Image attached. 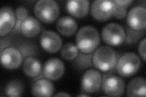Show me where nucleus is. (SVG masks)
Returning <instances> with one entry per match:
<instances>
[{
  "label": "nucleus",
  "mask_w": 146,
  "mask_h": 97,
  "mask_svg": "<svg viewBox=\"0 0 146 97\" xmlns=\"http://www.w3.org/2000/svg\"><path fill=\"white\" fill-rule=\"evenodd\" d=\"M77 47L81 52L90 53L97 49L100 38L98 30L91 26H85L79 30L76 36Z\"/></svg>",
  "instance_id": "1"
},
{
  "label": "nucleus",
  "mask_w": 146,
  "mask_h": 97,
  "mask_svg": "<svg viewBox=\"0 0 146 97\" xmlns=\"http://www.w3.org/2000/svg\"><path fill=\"white\" fill-rule=\"evenodd\" d=\"M93 63L99 70L103 72L111 71L117 62V53L112 48L102 46L96 49L93 55Z\"/></svg>",
  "instance_id": "2"
},
{
  "label": "nucleus",
  "mask_w": 146,
  "mask_h": 97,
  "mask_svg": "<svg viewBox=\"0 0 146 97\" xmlns=\"http://www.w3.org/2000/svg\"><path fill=\"white\" fill-rule=\"evenodd\" d=\"M139 57L133 52H127L119 58L116 64V69L118 74L124 78L134 75L141 67Z\"/></svg>",
  "instance_id": "3"
},
{
  "label": "nucleus",
  "mask_w": 146,
  "mask_h": 97,
  "mask_svg": "<svg viewBox=\"0 0 146 97\" xmlns=\"http://www.w3.org/2000/svg\"><path fill=\"white\" fill-rule=\"evenodd\" d=\"M34 13L41 21L51 23L58 18L60 10L54 0H39L35 4Z\"/></svg>",
  "instance_id": "4"
},
{
  "label": "nucleus",
  "mask_w": 146,
  "mask_h": 97,
  "mask_svg": "<svg viewBox=\"0 0 146 97\" xmlns=\"http://www.w3.org/2000/svg\"><path fill=\"white\" fill-rule=\"evenodd\" d=\"M101 36L103 41L108 45L117 46L124 42L126 34L124 29L120 24L110 22L104 27Z\"/></svg>",
  "instance_id": "5"
},
{
  "label": "nucleus",
  "mask_w": 146,
  "mask_h": 97,
  "mask_svg": "<svg viewBox=\"0 0 146 97\" xmlns=\"http://www.w3.org/2000/svg\"><path fill=\"white\" fill-rule=\"evenodd\" d=\"M116 9V4L110 0H96L91 6V13L94 19L106 21L110 18Z\"/></svg>",
  "instance_id": "6"
},
{
  "label": "nucleus",
  "mask_w": 146,
  "mask_h": 97,
  "mask_svg": "<svg viewBox=\"0 0 146 97\" xmlns=\"http://www.w3.org/2000/svg\"><path fill=\"white\" fill-rule=\"evenodd\" d=\"M125 82L116 75H110L104 78L101 88L103 93L109 96H120L124 93Z\"/></svg>",
  "instance_id": "7"
},
{
  "label": "nucleus",
  "mask_w": 146,
  "mask_h": 97,
  "mask_svg": "<svg viewBox=\"0 0 146 97\" xmlns=\"http://www.w3.org/2000/svg\"><path fill=\"white\" fill-rule=\"evenodd\" d=\"M102 82V77L100 73L96 69H90L82 77L81 89L86 93H96L99 90Z\"/></svg>",
  "instance_id": "8"
},
{
  "label": "nucleus",
  "mask_w": 146,
  "mask_h": 97,
  "mask_svg": "<svg viewBox=\"0 0 146 97\" xmlns=\"http://www.w3.org/2000/svg\"><path fill=\"white\" fill-rule=\"evenodd\" d=\"M127 21L130 29L137 31L144 30L146 24L145 7L136 6L132 7L127 13Z\"/></svg>",
  "instance_id": "9"
},
{
  "label": "nucleus",
  "mask_w": 146,
  "mask_h": 97,
  "mask_svg": "<svg viewBox=\"0 0 146 97\" xmlns=\"http://www.w3.org/2000/svg\"><path fill=\"white\" fill-rule=\"evenodd\" d=\"M23 55L20 50L13 48H7L1 51L2 66L7 69L13 70L21 66Z\"/></svg>",
  "instance_id": "10"
},
{
  "label": "nucleus",
  "mask_w": 146,
  "mask_h": 97,
  "mask_svg": "<svg viewBox=\"0 0 146 97\" xmlns=\"http://www.w3.org/2000/svg\"><path fill=\"white\" fill-rule=\"evenodd\" d=\"M40 44L46 51L55 53L61 48L62 40L56 32L52 30H44L40 36Z\"/></svg>",
  "instance_id": "11"
},
{
  "label": "nucleus",
  "mask_w": 146,
  "mask_h": 97,
  "mask_svg": "<svg viewBox=\"0 0 146 97\" xmlns=\"http://www.w3.org/2000/svg\"><path fill=\"white\" fill-rule=\"evenodd\" d=\"M65 69V64L61 59L57 58H50L44 63L43 75L48 80H57L63 75Z\"/></svg>",
  "instance_id": "12"
},
{
  "label": "nucleus",
  "mask_w": 146,
  "mask_h": 97,
  "mask_svg": "<svg viewBox=\"0 0 146 97\" xmlns=\"http://www.w3.org/2000/svg\"><path fill=\"white\" fill-rule=\"evenodd\" d=\"M16 15L9 6H3L0 11V35L3 36L9 34L14 27Z\"/></svg>",
  "instance_id": "13"
},
{
  "label": "nucleus",
  "mask_w": 146,
  "mask_h": 97,
  "mask_svg": "<svg viewBox=\"0 0 146 97\" xmlns=\"http://www.w3.org/2000/svg\"><path fill=\"white\" fill-rule=\"evenodd\" d=\"M88 0H71L67 1L66 7L70 14L76 18H82L88 15L90 9Z\"/></svg>",
  "instance_id": "14"
},
{
  "label": "nucleus",
  "mask_w": 146,
  "mask_h": 97,
  "mask_svg": "<svg viewBox=\"0 0 146 97\" xmlns=\"http://www.w3.org/2000/svg\"><path fill=\"white\" fill-rule=\"evenodd\" d=\"M56 27L58 32L62 35L70 36L76 32L77 24L74 18L69 16H64L57 20Z\"/></svg>",
  "instance_id": "15"
},
{
  "label": "nucleus",
  "mask_w": 146,
  "mask_h": 97,
  "mask_svg": "<svg viewBox=\"0 0 146 97\" xmlns=\"http://www.w3.org/2000/svg\"><path fill=\"white\" fill-rule=\"evenodd\" d=\"M40 22L35 18L27 16L21 22L20 29L25 36L28 38H33L37 35L41 30Z\"/></svg>",
  "instance_id": "16"
},
{
  "label": "nucleus",
  "mask_w": 146,
  "mask_h": 97,
  "mask_svg": "<svg viewBox=\"0 0 146 97\" xmlns=\"http://www.w3.org/2000/svg\"><path fill=\"white\" fill-rule=\"evenodd\" d=\"M54 92V86L49 80L41 79L32 86L31 93L34 96H51Z\"/></svg>",
  "instance_id": "17"
},
{
  "label": "nucleus",
  "mask_w": 146,
  "mask_h": 97,
  "mask_svg": "<svg viewBox=\"0 0 146 97\" xmlns=\"http://www.w3.org/2000/svg\"><path fill=\"white\" fill-rule=\"evenodd\" d=\"M145 80L143 77H138L131 80L127 85L128 96H145L146 95Z\"/></svg>",
  "instance_id": "18"
},
{
  "label": "nucleus",
  "mask_w": 146,
  "mask_h": 97,
  "mask_svg": "<svg viewBox=\"0 0 146 97\" xmlns=\"http://www.w3.org/2000/svg\"><path fill=\"white\" fill-rule=\"evenodd\" d=\"M23 72L29 77H35L40 74L42 72V64L33 57H27L23 63Z\"/></svg>",
  "instance_id": "19"
},
{
  "label": "nucleus",
  "mask_w": 146,
  "mask_h": 97,
  "mask_svg": "<svg viewBox=\"0 0 146 97\" xmlns=\"http://www.w3.org/2000/svg\"><path fill=\"white\" fill-rule=\"evenodd\" d=\"M24 87L22 82L18 80L11 81L6 85L5 94L9 96H20L23 93Z\"/></svg>",
  "instance_id": "20"
},
{
  "label": "nucleus",
  "mask_w": 146,
  "mask_h": 97,
  "mask_svg": "<svg viewBox=\"0 0 146 97\" xmlns=\"http://www.w3.org/2000/svg\"><path fill=\"white\" fill-rule=\"evenodd\" d=\"M79 50L76 46L71 43H68L64 45L61 49L62 57L66 60H73L79 55Z\"/></svg>",
  "instance_id": "21"
},
{
  "label": "nucleus",
  "mask_w": 146,
  "mask_h": 97,
  "mask_svg": "<svg viewBox=\"0 0 146 97\" xmlns=\"http://www.w3.org/2000/svg\"><path fill=\"white\" fill-rule=\"evenodd\" d=\"M87 53H83L82 52L79 53V57L76 60L75 64L77 67H79L81 69H85L86 67L92 66L91 63V57L92 55L90 54L86 55Z\"/></svg>",
  "instance_id": "22"
},
{
  "label": "nucleus",
  "mask_w": 146,
  "mask_h": 97,
  "mask_svg": "<svg viewBox=\"0 0 146 97\" xmlns=\"http://www.w3.org/2000/svg\"><path fill=\"white\" fill-rule=\"evenodd\" d=\"M127 36L126 39V43L128 44H135L136 42L138 41V40L142 37L143 35L144 34V32L141 31H137L130 29V27H127Z\"/></svg>",
  "instance_id": "23"
},
{
  "label": "nucleus",
  "mask_w": 146,
  "mask_h": 97,
  "mask_svg": "<svg viewBox=\"0 0 146 97\" xmlns=\"http://www.w3.org/2000/svg\"><path fill=\"white\" fill-rule=\"evenodd\" d=\"M129 7L117 5L116 4V9L113 15L118 19H122L125 17L127 15V9Z\"/></svg>",
  "instance_id": "24"
},
{
  "label": "nucleus",
  "mask_w": 146,
  "mask_h": 97,
  "mask_svg": "<svg viewBox=\"0 0 146 97\" xmlns=\"http://www.w3.org/2000/svg\"><path fill=\"white\" fill-rule=\"evenodd\" d=\"M15 15L17 16L18 21H23L25 18L28 16H27L28 15V12H27V10L26 7L19 6L16 9Z\"/></svg>",
  "instance_id": "25"
},
{
  "label": "nucleus",
  "mask_w": 146,
  "mask_h": 97,
  "mask_svg": "<svg viewBox=\"0 0 146 97\" xmlns=\"http://www.w3.org/2000/svg\"><path fill=\"white\" fill-rule=\"evenodd\" d=\"M138 52L141 58L144 61H145V38H144L139 43Z\"/></svg>",
  "instance_id": "26"
},
{
  "label": "nucleus",
  "mask_w": 146,
  "mask_h": 97,
  "mask_svg": "<svg viewBox=\"0 0 146 97\" xmlns=\"http://www.w3.org/2000/svg\"><path fill=\"white\" fill-rule=\"evenodd\" d=\"M115 4H117V5H121L127 7H129L130 4L133 3V0H125V1H122V0H115L113 1Z\"/></svg>",
  "instance_id": "27"
},
{
  "label": "nucleus",
  "mask_w": 146,
  "mask_h": 97,
  "mask_svg": "<svg viewBox=\"0 0 146 97\" xmlns=\"http://www.w3.org/2000/svg\"><path fill=\"white\" fill-rule=\"evenodd\" d=\"M55 96H71V95L66 93H63V92H60L54 95Z\"/></svg>",
  "instance_id": "28"
},
{
  "label": "nucleus",
  "mask_w": 146,
  "mask_h": 97,
  "mask_svg": "<svg viewBox=\"0 0 146 97\" xmlns=\"http://www.w3.org/2000/svg\"><path fill=\"white\" fill-rule=\"evenodd\" d=\"M77 96H90V95L88 94H79Z\"/></svg>",
  "instance_id": "29"
}]
</instances>
